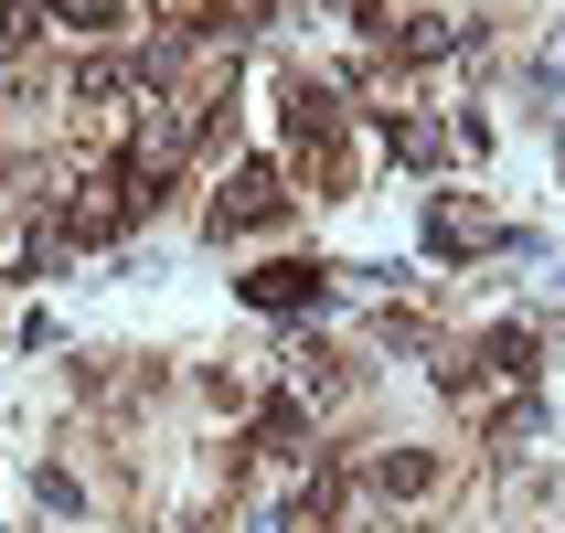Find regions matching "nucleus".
<instances>
[{
	"label": "nucleus",
	"mask_w": 565,
	"mask_h": 533,
	"mask_svg": "<svg viewBox=\"0 0 565 533\" xmlns=\"http://www.w3.org/2000/svg\"><path fill=\"white\" fill-rule=\"evenodd\" d=\"M288 214V192H278V171H267V160H246V171H235V182H224V203H214V235H235V224H278Z\"/></svg>",
	"instance_id": "nucleus-1"
},
{
	"label": "nucleus",
	"mask_w": 565,
	"mask_h": 533,
	"mask_svg": "<svg viewBox=\"0 0 565 533\" xmlns=\"http://www.w3.org/2000/svg\"><path fill=\"white\" fill-rule=\"evenodd\" d=\"M288 128H299V150H342V107H331V86L320 75H288Z\"/></svg>",
	"instance_id": "nucleus-2"
},
{
	"label": "nucleus",
	"mask_w": 565,
	"mask_h": 533,
	"mask_svg": "<svg viewBox=\"0 0 565 533\" xmlns=\"http://www.w3.org/2000/svg\"><path fill=\"white\" fill-rule=\"evenodd\" d=\"M320 288H331L320 267H299V256H278V267H256V278H246V299H256V310H310Z\"/></svg>",
	"instance_id": "nucleus-3"
},
{
	"label": "nucleus",
	"mask_w": 565,
	"mask_h": 533,
	"mask_svg": "<svg viewBox=\"0 0 565 533\" xmlns=\"http://www.w3.org/2000/svg\"><path fill=\"white\" fill-rule=\"evenodd\" d=\"M480 235H491V224H480L470 203H438V214H427V246H438V256H470Z\"/></svg>",
	"instance_id": "nucleus-4"
},
{
	"label": "nucleus",
	"mask_w": 565,
	"mask_h": 533,
	"mask_svg": "<svg viewBox=\"0 0 565 533\" xmlns=\"http://www.w3.org/2000/svg\"><path fill=\"white\" fill-rule=\"evenodd\" d=\"M427 480H438V459H416V448L374 459V491H395V502H406V491H427Z\"/></svg>",
	"instance_id": "nucleus-5"
},
{
	"label": "nucleus",
	"mask_w": 565,
	"mask_h": 533,
	"mask_svg": "<svg viewBox=\"0 0 565 533\" xmlns=\"http://www.w3.org/2000/svg\"><path fill=\"white\" fill-rule=\"evenodd\" d=\"M480 363H491V374H534V331H491Z\"/></svg>",
	"instance_id": "nucleus-6"
},
{
	"label": "nucleus",
	"mask_w": 565,
	"mask_h": 533,
	"mask_svg": "<svg viewBox=\"0 0 565 533\" xmlns=\"http://www.w3.org/2000/svg\"><path fill=\"white\" fill-rule=\"evenodd\" d=\"M384 139H395V160H438V150H448L438 128H416V118H395V128H384Z\"/></svg>",
	"instance_id": "nucleus-7"
},
{
	"label": "nucleus",
	"mask_w": 565,
	"mask_h": 533,
	"mask_svg": "<svg viewBox=\"0 0 565 533\" xmlns=\"http://www.w3.org/2000/svg\"><path fill=\"white\" fill-rule=\"evenodd\" d=\"M64 22L75 32H118V0H64Z\"/></svg>",
	"instance_id": "nucleus-8"
}]
</instances>
